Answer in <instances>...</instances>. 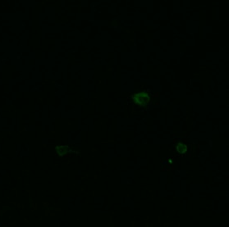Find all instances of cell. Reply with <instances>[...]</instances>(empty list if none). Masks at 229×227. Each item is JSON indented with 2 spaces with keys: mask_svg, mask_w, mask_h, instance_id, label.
I'll use <instances>...</instances> for the list:
<instances>
[{
  "mask_svg": "<svg viewBox=\"0 0 229 227\" xmlns=\"http://www.w3.org/2000/svg\"><path fill=\"white\" fill-rule=\"evenodd\" d=\"M177 148H178V152L181 153H184L186 151H187V146L183 144H179L178 147H177Z\"/></svg>",
  "mask_w": 229,
  "mask_h": 227,
  "instance_id": "cell-2",
  "label": "cell"
},
{
  "mask_svg": "<svg viewBox=\"0 0 229 227\" xmlns=\"http://www.w3.org/2000/svg\"><path fill=\"white\" fill-rule=\"evenodd\" d=\"M132 99L134 100L135 103H136L139 106H146L150 103V97L147 93L141 92L139 94H136L132 96Z\"/></svg>",
  "mask_w": 229,
  "mask_h": 227,
  "instance_id": "cell-1",
  "label": "cell"
}]
</instances>
